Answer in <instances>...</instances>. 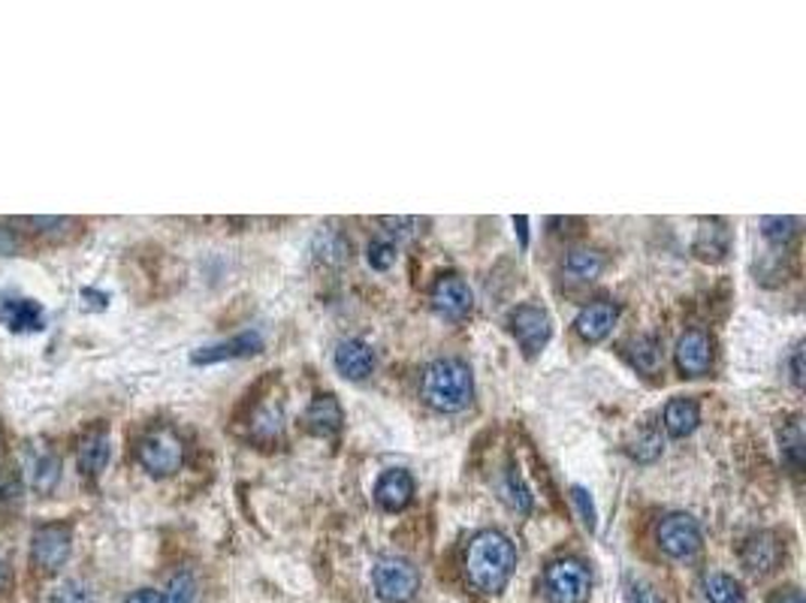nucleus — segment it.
Returning <instances> with one entry per match:
<instances>
[{
    "label": "nucleus",
    "instance_id": "nucleus-15",
    "mask_svg": "<svg viewBox=\"0 0 806 603\" xmlns=\"http://www.w3.org/2000/svg\"><path fill=\"white\" fill-rule=\"evenodd\" d=\"M0 323H7L13 332H40L46 326V311L34 299L7 296V299H0Z\"/></svg>",
    "mask_w": 806,
    "mask_h": 603
},
{
    "label": "nucleus",
    "instance_id": "nucleus-9",
    "mask_svg": "<svg viewBox=\"0 0 806 603\" xmlns=\"http://www.w3.org/2000/svg\"><path fill=\"white\" fill-rule=\"evenodd\" d=\"M430 302L435 314H442L447 321H462L474 309V293H471L466 278H459L457 272H447V275H442L438 281L432 284Z\"/></svg>",
    "mask_w": 806,
    "mask_h": 603
},
{
    "label": "nucleus",
    "instance_id": "nucleus-17",
    "mask_svg": "<svg viewBox=\"0 0 806 603\" xmlns=\"http://www.w3.org/2000/svg\"><path fill=\"white\" fill-rule=\"evenodd\" d=\"M414 498V477L405 468H390L381 474V480L375 486V501L381 510L387 513H399L411 504Z\"/></svg>",
    "mask_w": 806,
    "mask_h": 603
},
{
    "label": "nucleus",
    "instance_id": "nucleus-1",
    "mask_svg": "<svg viewBox=\"0 0 806 603\" xmlns=\"http://www.w3.org/2000/svg\"><path fill=\"white\" fill-rule=\"evenodd\" d=\"M513 567H517V550L508 535L489 528L469 540L462 570H466L471 589H478L481 594H498L511 582Z\"/></svg>",
    "mask_w": 806,
    "mask_h": 603
},
{
    "label": "nucleus",
    "instance_id": "nucleus-21",
    "mask_svg": "<svg viewBox=\"0 0 806 603\" xmlns=\"http://www.w3.org/2000/svg\"><path fill=\"white\" fill-rule=\"evenodd\" d=\"M700 423V407L695 399H685V395H677L671 402L665 404V414H661V426L671 438H685L692 431L698 429Z\"/></svg>",
    "mask_w": 806,
    "mask_h": 603
},
{
    "label": "nucleus",
    "instance_id": "nucleus-10",
    "mask_svg": "<svg viewBox=\"0 0 806 603\" xmlns=\"http://www.w3.org/2000/svg\"><path fill=\"white\" fill-rule=\"evenodd\" d=\"M785 558V543L780 540V535H773V531H758L753 535L746 543H743V550H740V564H743V570L746 574H753V577H767V574H773L780 562Z\"/></svg>",
    "mask_w": 806,
    "mask_h": 603
},
{
    "label": "nucleus",
    "instance_id": "nucleus-35",
    "mask_svg": "<svg viewBox=\"0 0 806 603\" xmlns=\"http://www.w3.org/2000/svg\"><path fill=\"white\" fill-rule=\"evenodd\" d=\"M792 384L797 389L804 387V344H797V348L792 350Z\"/></svg>",
    "mask_w": 806,
    "mask_h": 603
},
{
    "label": "nucleus",
    "instance_id": "nucleus-6",
    "mask_svg": "<svg viewBox=\"0 0 806 603\" xmlns=\"http://www.w3.org/2000/svg\"><path fill=\"white\" fill-rule=\"evenodd\" d=\"M508 326H511V336L517 338V344H520V350L529 360L547 348V341L553 336L550 314L541 305H517L511 311V317H508Z\"/></svg>",
    "mask_w": 806,
    "mask_h": 603
},
{
    "label": "nucleus",
    "instance_id": "nucleus-40",
    "mask_svg": "<svg viewBox=\"0 0 806 603\" xmlns=\"http://www.w3.org/2000/svg\"><path fill=\"white\" fill-rule=\"evenodd\" d=\"M773 603H804V598H801V591H789V594H782Z\"/></svg>",
    "mask_w": 806,
    "mask_h": 603
},
{
    "label": "nucleus",
    "instance_id": "nucleus-26",
    "mask_svg": "<svg viewBox=\"0 0 806 603\" xmlns=\"http://www.w3.org/2000/svg\"><path fill=\"white\" fill-rule=\"evenodd\" d=\"M704 598L710 603H746L740 582L728 574H710L704 579Z\"/></svg>",
    "mask_w": 806,
    "mask_h": 603
},
{
    "label": "nucleus",
    "instance_id": "nucleus-11",
    "mask_svg": "<svg viewBox=\"0 0 806 603\" xmlns=\"http://www.w3.org/2000/svg\"><path fill=\"white\" fill-rule=\"evenodd\" d=\"M673 360L683 377L707 375L712 368V338L704 329H685L677 341Z\"/></svg>",
    "mask_w": 806,
    "mask_h": 603
},
{
    "label": "nucleus",
    "instance_id": "nucleus-22",
    "mask_svg": "<svg viewBox=\"0 0 806 603\" xmlns=\"http://www.w3.org/2000/svg\"><path fill=\"white\" fill-rule=\"evenodd\" d=\"M625 353H629V362H632L641 375H659V368L665 365L659 338L653 336L632 338V341L625 344Z\"/></svg>",
    "mask_w": 806,
    "mask_h": 603
},
{
    "label": "nucleus",
    "instance_id": "nucleus-34",
    "mask_svg": "<svg viewBox=\"0 0 806 603\" xmlns=\"http://www.w3.org/2000/svg\"><path fill=\"white\" fill-rule=\"evenodd\" d=\"M622 603H661V598L659 591L653 589V586H646V582H629Z\"/></svg>",
    "mask_w": 806,
    "mask_h": 603
},
{
    "label": "nucleus",
    "instance_id": "nucleus-33",
    "mask_svg": "<svg viewBox=\"0 0 806 603\" xmlns=\"http://www.w3.org/2000/svg\"><path fill=\"white\" fill-rule=\"evenodd\" d=\"M251 431H255V438H260V441L278 438V435H282V414H278V411H260V414L255 416Z\"/></svg>",
    "mask_w": 806,
    "mask_h": 603
},
{
    "label": "nucleus",
    "instance_id": "nucleus-29",
    "mask_svg": "<svg viewBox=\"0 0 806 603\" xmlns=\"http://www.w3.org/2000/svg\"><path fill=\"white\" fill-rule=\"evenodd\" d=\"M163 603H197V579L188 570H178L170 577V586L163 591Z\"/></svg>",
    "mask_w": 806,
    "mask_h": 603
},
{
    "label": "nucleus",
    "instance_id": "nucleus-19",
    "mask_svg": "<svg viewBox=\"0 0 806 603\" xmlns=\"http://www.w3.org/2000/svg\"><path fill=\"white\" fill-rule=\"evenodd\" d=\"M342 423H345V411H342V404L333 392H321V395H314L309 404V411H306V426L314 435H321V438H330V435H336L342 429Z\"/></svg>",
    "mask_w": 806,
    "mask_h": 603
},
{
    "label": "nucleus",
    "instance_id": "nucleus-7",
    "mask_svg": "<svg viewBox=\"0 0 806 603\" xmlns=\"http://www.w3.org/2000/svg\"><path fill=\"white\" fill-rule=\"evenodd\" d=\"M70 550H73V528L64 523L40 525L30 537V558L46 574H54L58 567H64Z\"/></svg>",
    "mask_w": 806,
    "mask_h": 603
},
{
    "label": "nucleus",
    "instance_id": "nucleus-31",
    "mask_svg": "<svg viewBox=\"0 0 806 603\" xmlns=\"http://www.w3.org/2000/svg\"><path fill=\"white\" fill-rule=\"evenodd\" d=\"M49 603H95V594L88 586H82V582H61L58 589L52 591V598Z\"/></svg>",
    "mask_w": 806,
    "mask_h": 603
},
{
    "label": "nucleus",
    "instance_id": "nucleus-23",
    "mask_svg": "<svg viewBox=\"0 0 806 603\" xmlns=\"http://www.w3.org/2000/svg\"><path fill=\"white\" fill-rule=\"evenodd\" d=\"M605 272V254L595 248H574L565 256V275L571 281H595Z\"/></svg>",
    "mask_w": 806,
    "mask_h": 603
},
{
    "label": "nucleus",
    "instance_id": "nucleus-32",
    "mask_svg": "<svg viewBox=\"0 0 806 603\" xmlns=\"http://www.w3.org/2000/svg\"><path fill=\"white\" fill-rule=\"evenodd\" d=\"M571 501H574V507H578L583 525H586L590 531H595V528H598V513H595V501H592L590 492H586L583 486H571Z\"/></svg>",
    "mask_w": 806,
    "mask_h": 603
},
{
    "label": "nucleus",
    "instance_id": "nucleus-30",
    "mask_svg": "<svg viewBox=\"0 0 806 603\" xmlns=\"http://www.w3.org/2000/svg\"><path fill=\"white\" fill-rule=\"evenodd\" d=\"M365 260H369V266L377 268V272H387V268L396 263V244H393L390 239L369 241V248H365Z\"/></svg>",
    "mask_w": 806,
    "mask_h": 603
},
{
    "label": "nucleus",
    "instance_id": "nucleus-39",
    "mask_svg": "<svg viewBox=\"0 0 806 603\" xmlns=\"http://www.w3.org/2000/svg\"><path fill=\"white\" fill-rule=\"evenodd\" d=\"M513 227H517V233H520V244H529V217H513Z\"/></svg>",
    "mask_w": 806,
    "mask_h": 603
},
{
    "label": "nucleus",
    "instance_id": "nucleus-13",
    "mask_svg": "<svg viewBox=\"0 0 806 603\" xmlns=\"http://www.w3.org/2000/svg\"><path fill=\"white\" fill-rule=\"evenodd\" d=\"M263 350V336L260 332H243V336L230 338V341H218L209 348H200L190 353L194 365H215V362L243 360V356H255Z\"/></svg>",
    "mask_w": 806,
    "mask_h": 603
},
{
    "label": "nucleus",
    "instance_id": "nucleus-3",
    "mask_svg": "<svg viewBox=\"0 0 806 603\" xmlns=\"http://www.w3.org/2000/svg\"><path fill=\"white\" fill-rule=\"evenodd\" d=\"M136 458L151 477H173L185 465V443L166 426L146 431L136 443Z\"/></svg>",
    "mask_w": 806,
    "mask_h": 603
},
{
    "label": "nucleus",
    "instance_id": "nucleus-27",
    "mask_svg": "<svg viewBox=\"0 0 806 603\" xmlns=\"http://www.w3.org/2000/svg\"><path fill=\"white\" fill-rule=\"evenodd\" d=\"M797 221L794 217H761V236H765L773 248H789L797 239Z\"/></svg>",
    "mask_w": 806,
    "mask_h": 603
},
{
    "label": "nucleus",
    "instance_id": "nucleus-37",
    "mask_svg": "<svg viewBox=\"0 0 806 603\" xmlns=\"http://www.w3.org/2000/svg\"><path fill=\"white\" fill-rule=\"evenodd\" d=\"M82 299H91L88 309H107L109 296L107 293H95V290H82Z\"/></svg>",
    "mask_w": 806,
    "mask_h": 603
},
{
    "label": "nucleus",
    "instance_id": "nucleus-14",
    "mask_svg": "<svg viewBox=\"0 0 806 603\" xmlns=\"http://www.w3.org/2000/svg\"><path fill=\"white\" fill-rule=\"evenodd\" d=\"M27 486L40 495H49L61 482V456L49 447H30L25 458Z\"/></svg>",
    "mask_w": 806,
    "mask_h": 603
},
{
    "label": "nucleus",
    "instance_id": "nucleus-4",
    "mask_svg": "<svg viewBox=\"0 0 806 603\" xmlns=\"http://www.w3.org/2000/svg\"><path fill=\"white\" fill-rule=\"evenodd\" d=\"M544 591L550 603H590L592 574L580 558H556L544 570Z\"/></svg>",
    "mask_w": 806,
    "mask_h": 603
},
{
    "label": "nucleus",
    "instance_id": "nucleus-25",
    "mask_svg": "<svg viewBox=\"0 0 806 603\" xmlns=\"http://www.w3.org/2000/svg\"><path fill=\"white\" fill-rule=\"evenodd\" d=\"M780 450L782 462L792 468V474H801V468H804V429H801V419H792L780 431Z\"/></svg>",
    "mask_w": 806,
    "mask_h": 603
},
{
    "label": "nucleus",
    "instance_id": "nucleus-28",
    "mask_svg": "<svg viewBox=\"0 0 806 603\" xmlns=\"http://www.w3.org/2000/svg\"><path fill=\"white\" fill-rule=\"evenodd\" d=\"M501 492H505L508 504H511L517 513H529V510H532V492H529V486H525L517 468H508V477H505Z\"/></svg>",
    "mask_w": 806,
    "mask_h": 603
},
{
    "label": "nucleus",
    "instance_id": "nucleus-18",
    "mask_svg": "<svg viewBox=\"0 0 806 603\" xmlns=\"http://www.w3.org/2000/svg\"><path fill=\"white\" fill-rule=\"evenodd\" d=\"M338 375L348 377V380H365V377L375 372V353L372 348L360 341V338H348V341H338L336 353H333Z\"/></svg>",
    "mask_w": 806,
    "mask_h": 603
},
{
    "label": "nucleus",
    "instance_id": "nucleus-2",
    "mask_svg": "<svg viewBox=\"0 0 806 603\" xmlns=\"http://www.w3.org/2000/svg\"><path fill=\"white\" fill-rule=\"evenodd\" d=\"M420 399L438 414H459L474 399V375L457 356L430 362L420 377Z\"/></svg>",
    "mask_w": 806,
    "mask_h": 603
},
{
    "label": "nucleus",
    "instance_id": "nucleus-12",
    "mask_svg": "<svg viewBox=\"0 0 806 603\" xmlns=\"http://www.w3.org/2000/svg\"><path fill=\"white\" fill-rule=\"evenodd\" d=\"M619 321V305L617 302H610V299H595L590 305H583L578 311V317H574V329H578V336L586 341V344H598V341H605L610 332H613V326Z\"/></svg>",
    "mask_w": 806,
    "mask_h": 603
},
{
    "label": "nucleus",
    "instance_id": "nucleus-16",
    "mask_svg": "<svg viewBox=\"0 0 806 603\" xmlns=\"http://www.w3.org/2000/svg\"><path fill=\"white\" fill-rule=\"evenodd\" d=\"M112 456V441H109L107 429H91L88 435H82L79 447H76V465H79L82 477L97 480L109 465Z\"/></svg>",
    "mask_w": 806,
    "mask_h": 603
},
{
    "label": "nucleus",
    "instance_id": "nucleus-5",
    "mask_svg": "<svg viewBox=\"0 0 806 603\" xmlns=\"http://www.w3.org/2000/svg\"><path fill=\"white\" fill-rule=\"evenodd\" d=\"M372 586L384 603H408L414 601V594L420 591V574L411 562L384 555L372 567Z\"/></svg>",
    "mask_w": 806,
    "mask_h": 603
},
{
    "label": "nucleus",
    "instance_id": "nucleus-8",
    "mask_svg": "<svg viewBox=\"0 0 806 603\" xmlns=\"http://www.w3.org/2000/svg\"><path fill=\"white\" fill-rule=\"evenodd\" d=\"M656 543L668 558H692L700 550V525L689 513H668L656 528Z\"/></svg>",
    "mask_w": 806,
    "mask_h": 603
},
{
    "label": "nucleus",
    "instance_id": "nucleus-36",
    "mask_svg": "<svg viewBox=\"0 0 806 603\" xmlns=\"http://www.w3.org/2000/svg\"><path fill=\"white\" fill-rule=\"evenodd\" d=\"M124 603H163V594L154 589H139V591H134V594H131Z\"/></svg>",
    "mask_w": 806,
    "mask_h": 603
},
{
    "label": "nucleus",
    "instance_id": "nucleus-20",
    "mask_svg": "<svg viewBox=\"0 0 806 603\" xmlns=\"http://www.w3.org/2000/svg\"><path fill=\"white\" fill-rule=\"evenodd\" d=\"M692 251L698 260H707V263H719L726 260L728 251H731V229L722 224V221H704L695 236V244Z\"/></svg>",
    "mask_w": 806,
    "mask_h": 603
},
{
    "label": "nucleus",
    "instance_id": "nucleus-38",
    "mask_svg": "<svg viewBox=\"0 0 806 603\" xmlns=\"http://www.w3.org/2000/svg\"><path fill=\"white\" fill-rule=\"evenodd\" d=\"M15 239H13V233L10 229H0V254H15Z\"/></svg>",
    "mask_w": 806,
    "mask_h": 603
},
{
    "label": "nucleus",
    "instance_id": "nucleus-24",
    "mask_svg": "<svg viewBox=\"0 0 806 603\" xmlns=\"http://www.w3.org/2000/svg\"><path fill=\"white\" fill-rule=\"evenodd\" d=\"M661 450H665V438H661V431L656 426H644V429L634 435L632 441H629V456L634 462H656L661 456Z\"/></svg>",
    "mask_w": 806,
    "mask_h": 603
}]
</instances>
